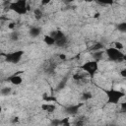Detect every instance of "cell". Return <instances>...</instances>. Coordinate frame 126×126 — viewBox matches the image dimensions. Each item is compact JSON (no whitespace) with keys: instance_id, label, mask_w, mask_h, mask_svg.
<instances>
[{"instance_id":"6da1fadb","label":"cell","mask_w":126,"mask_h":126,"mask_svg":"<svg viewBox=\"0 0 126 126\" xmlns=\"http://www.w3.org/2000/svg\"><path fill=\"white\" fill-rule=\"evenodd\" d=\"M104 54L108 58V60L113 62H123L125 60V55L122 50H118L116 48L112 47H106L104 48Z\"/></svg>"},{"instance_id":"7a4b0ae2","label":"cell","mask_w":126,"mask_h":126,"mask_svg":"<svg viewBox=\"0 0 126 126\" xmlns=\"http://www.w3.org/2000/svg\"><path fill=\"white\" fill-rule=\"evenodd\" d=\"M104 93H105V95H106V98H107V102L110 103V104L119 103L121 98L124 96V92H121V91L115 90V89L105 90Z\"/></svg>"},{"instance_id":"3957f363","label":"cell","mask_w":126,"mask_h":126,"mask_svg":"<svg viewBox=\"0 0 126 126\" xmlns=\"http://www.w3.org/2000/svg\"><path fill=\"white\" fill-rule=\"evenodd\" d=\"M79 68H80V70H81L82 72H84L87 76L93 78V77L95 75V73H96V71H97V69H98V62H95V61H94V60L87 61V62L83 63Z\"/></svg>"},{"instance_id":"277c9868","label":"cell","mask_w":126,"mask_h":126,"mask_svg":"<svg viewBox=\"0 0 126 126\" xmlns=\"http://www.w3.org/2000/svg\"><path fill=\"white\" fill-rule=\"evenodd\" d=\"M8 7L10 10H12L13 12H15L18 15H25V14H27V12L29 10V6H28L27 2L24 0L10 2V3H8Z\"/></svg>"},{"instance_id":"5b68a950","label":"cell","mask_w":126,"mask_h":126,"mask_svg":"<svg viewBox=\"0 0 126 126\" xmlns=\"http://www.w3.org/2000/svg\"><path fill=\"white\" fill-rule=\"evenodd\" d=\"M50 35L55 40V44L54 45H56L58 47H64V46L67 45L68 38H67V36L65 35V33L63 32H61V31H53L50 33Z\"/></svg>"},{"instance_id":"8992f818","label":"cell","mask_w":126,"mask_h":126,"mask_svg":"<svg viewBox=\"0 0 126 126\" xmlns=\"http://www.w3.org/2000/svg\"><path fill=\"white\" fill-rule=\"evenodd\" d=\"M23 55H24L23 50H16V51L10 52L5 55V61L11 64H17L21 61V59L23 58Z\"/></svg>"},{"instance_id":"52a82bcc","label":"cell","mask_w":126,"mask_h":126,"mask_svg":"<svg viewBox=\"0 0 126 126\" xmlns=\"http://www.w3.org/2000/svg\"><path fill=\"white\" fill-rule=\"evenodd\" d=\"M81 106H82V103H79V104H71V105L65 107V111L68 114H70V115H76V114H78Z\"/></svg>"},{"instance_id":"ba28073f","label":"cell","mask_w":126,"mask_h":126,"mask_svg":"<svg viewBox=\"0 0 126 126\" xmlns=\"http://www.w3.org/2000/svg\"><path fill=\"white\" fill-rule=\"evenodd\" d=\"M8 80H9V82H10L11 84H13V85H15V86L21 85V84H22V82H23L22 77H21L20 75H18V74L12 75L11 77H9V78H8Z\"/></svg>"},{"instance_id":"9c48e42d","label":"cell","mask_w":126,"mask_h":126,"mask_svg":"<svg viewBox=\"0 0 126 126\" xmlns=\"http://www.w3.org/2000/svg\"><path fill=\"white\" fill-rule=\"evenodd\" d=\"M29 33H30V35H31L32 37H37V36L41 33V29H40L39 27H37V26H32V27L30 29Z\"/></svg>"},{"instance_id":"30bf717a","label":"cell","mask_w":126,"mask_h":126,"mask_svg":"<svg viewBox=\"0 0 126 126\" xmlns=\"http://www.w3.org/2000/svg\"><path fill=\"white\" fill-rule=\"evenodd\" d=\"M104 55V49L103 50H98V51H94V52H92V56H93V60L95 61V62H98L102 59Z\"/></svg>"},{"instance_id":"8fae6325","label":"cell","mask_w":126,"mask_h":126,"mask_svg":"<svg viewBox=\"0 0 126 126\" xmlns=\"http://www.w3.org/2000/svg\"><path fill=\"white\" fill-rule=\"evenodd\" d=\"M43 41H44L47 45H54V44H55V40H54V38H53L50 34L44 35V36H43Z\"/></svg>"},{"instance_id":"7c38bea8","label":"cell","mask_w":126,"mask_h":126,"mask_svg":"<svg viewBox=\"0 0 126 126\" xmlns=\"http://www.w3.org/2000/svg\"><path fill=\"white\" fill-rule=\"evenodd\" d=\"M42 109L43 110H45V111H48V112H52V111H54L55 109H56V107H55V105H53V104H50V103H44L42 106Z\"/></svg>"},{"instance_id":"4fadbf2b","label":"cell","mask_w":126,"mask_h":126,"mask_svg":"<svg viewBox=\"0 0 126 126\" xmlns=\"http://www.w3.org/2000/svg\"><path fill=\"white\" fill-rule=\"evenodd\" d=\"M33 16H34L35 19H37V20L41 19L42 16H43V12H42V10H41L40 8H35V9L33 10Z\"/></svg>"},{"instance_id":"5bb4252c","label":"cell","mask_w":126,"mask_h":126,"mask_svg":"<svg viewBox=\"0 0 126 126\" xmlns=\"http://www.w3.org/2000/svg\"><path fill=\"white\" fill-rule=\"evenodd\" d=\"M11 93H12V89L10 87H3L0 90L1 95H9V94H11Z\"/></svg>"},{"instance_id":"9a60e30c","label":"cell","mask_w":126,"mask_h":126,"mask_svg":"<svg viewBox=\"0 0 126 126\" xmlns=\"http://www.w3.org/2000/svg\"><path fill=\"white\" fill-rule=\"evenodd\" d=\"M10 39L13 40V41L18 40V39H19V33H18V32L13 31V32H11V34H10Z\"/></svg>"},{"instance_id":"2e32d148","label":"cell","mask_w":126,"mask_h":126,"mask_svg":"<svg viewBox=\"0 0 126 126\" xmlns=\"http://www.w3.org/2000/svg\"><path fill=\"white\" fill-rule=\"evenodd\" d=\"M117 29H118V31L119 32H126V23H120V24H118V26H117Z\"/></svg>"},{"instance_id":"e0dca14e","label":"cell","mask_w":126,"mask_h":126,"mask_svg":"<svg viewBox=\"0 0 126 126\" xmlns=\"http://www.w3.org/2000/svg\"><path fill=\"white\" fill-rule=\"evenodd\" d=\"M92 94L90 93V92H86V93H84L83 94H82V98L84 99V100H88V99H90V98H92Z\"/></svg>"},{"instance_id":"ac0fdd59","label":"cell","mask_w":126,"mask_h":126,"mask_svg":"<svg viewBox=\"0 0 126 126\" xmlns=\"http://www.w3.org/2000/svg\"><path fill=\"white\" fill-rule=\"evenodd\" d=\"M51 126H61V119H53L51 121Z\"/></svg>"},{"instance_id":"d6986e66","label":"cell","mask_w":126,"mask_h":126,"mask_svg":"<svg viewBox=\"0 0 126 126\" xmlns=\"http://www.w3.org/2000/svg\"><path fill=\"white\" fill-rule=\"evenodd\" d=\"M114 48H116V49H118V50H122L123 49V47H124V45L121 43V42H119V41H116L115 43H114V46H113Z\"/></svg>"},{"instance_id":"ffe728a7","label":"cell","mask_w":126,"mask_h":126,"mask_svg":"<svg viewBox=\"0 0 126 126\" xmlns=\"http://www.w3.org/2000/svg\"><path fill=\"white\" fill-rule=\"evenodd\" d=\"M84 124H85V119H84V118L80 117V118L77 119V121H76V126H84Z\"/></svg>"},{"instance_id":"44dd1931","label":"cell","mask_w":126,"mask_h":126,"mask_svg":"<svg viewBox=\"0 0 126 126\" xmlns=\"http://www.w3.org/2000/svg\"><path fill=\"white\" fill-rule=\"evenodd\" d=\"M120 74H121V76H122L123 78H125V77H126V70H125V69H122V70L120 71Z\"/></svg>"},{"instance_id":"7402d4cb","label":"cell","mask_w":126,"mask_h":126,"mask_svg":"<svg viewBox=\"0 0 126 126\" xmlns=\"http://www.w3.org/2000/svg\"><path fill=\"white\" fill-rule=\"evenodd\" d=\"M60 58H61V59H65V58H66V56H65L64 54H61V55H60Z\"/></svg>"},{"instance_id":"603a6c76","label":"cell","mask_w":126,"mask_h":126,"mask_svg":"<svg viewBox=\"0 0 126 126\" xmlns=\"http://www.w3.org/2000/svg\"><path fill=\"white\" fill-rule=\"evenodd\" d=\"M1 110H2V108H1V106H0V112H1Z\"/></svg>"},{"instance_id":"cb8c5ba5","label":"cell","mask_w":126,"mask_h":126,"mask_svg":"<svg viewBox=\"0 0 126 126\" xmlns=\"http://www.w3.org/2000/svg\"><path fill=\"white\" fill-rule=\"evenodd\" d=\"M1 55H2V54H1V52H0V58H1Z\"/></svg>"}]
</instances>
